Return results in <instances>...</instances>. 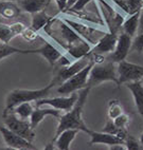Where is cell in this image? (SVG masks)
<instances>
[{"instance_id":"obj_8","label":"cell","mask_w":143,"mask_h":150,"mask_svg":"<svg viewBox=\"0 0 143 150\" xmlns=\"http://www.w3.org/2000/svg\"><path fill=\"white\" fill-rule=\"evenodd\" d=\"M0 134L2 139H4L6 144L8 145V149H16V150H30V149H36V147L32 144V142L23 139L22 137L18 135L11 129L4 125H0Z\"/></svg>"},{"instance_id":"obj_16","label":"cell","mask_w":143,"mask_h":150,"mask_svg":"<svg viewBox=\"0 0 143 150\" xmlns=\"http://www.w3.org/2000/svg\"><path fill=\"white\" fill-rule=\"evenodd\" d=\"M78 129H66L60 132L57 137L53 139V142L56 145V148L60 150H68L70 148L71 143L75 139L78 133Z\"/></svg>"},{"instance_id":"obj_32","label":"cell","mask_w":143,"mask_h":150,"mask_svg":"<svg viewBox=\"0 0 143 150\" xmlns=\"http://www.w3.org/2000/svg\"><path fill=\"white\" fill-rule=\"evenodd\" d=\"M132 50H136L138 52L143 51V33H139L138 36H136L135 39L132 40Z\"/></svg>"},{"instance_id":"obj_27","label":"cell","mask_w":143,"mask_h":150,"mask_svg":"<svg viewBox=\"0 0 143 150\" xmlns=\"http://www.w3.org/2000/svg\"><path fill=\"white\" fill-rule=\"evenodd\" d=\"M127 6V14L139 13L143 10V0H125Z\"/></svg>"},{"instance_id":"obj_14","label":"cell","mask_w":143,"mask_h":150,"mask_svg":"<svg viewBox=\"0 0 143 150\" xmlns=\"http://www.w3.org/2000/svg\"><path fill=\"white\" fill-rule=\"evenodd\" d=\"M91 50H92V47L89 43V41L83 40V39L72 43L70 46H68L67 48L68 54L73 59H81L83 57L88 56L90 54V52H91Z\"/></svg>"},{"instance_id":"obj_18","label":"cell","mask_w":143,"mask_h":150,"mask_svg":"<svg viewBox=\"0 0 143 150\" xmlns=\"http://www.w3.org/2000/svg\"><path fill=\"white\" fill-rule=\"evenodd\" d=\"M51 0H18V6L21 10L30 14L45 11Z\"/></svg>"},{"instance_id":"obj_1","label":"cell","mask_w":143,"mask_h":150,"mask_svg":"<svg viewBox=\"0 0 143 150\" xmlns=\"http://www.w3.org/2000/svg\"><path fill=\"white\" fill-rule=\"evenodd\" d=\"M90 89H91L90 87H86V88L82 89L78 93V98L76 100L75 105L69 111H67L65 114H62V116L60 117V123L57 126L55 137H57L60 132L66 130V129H78L80 131H84L89 134L91 130H89L85 125L82 114H83V108L85 106V103H86Z\"/></svg>"},{"instance_id":"obj_39","label":"cell","mask_w":143,"mask_h":150,"mask_svg":"<svg viewBox=\"0 0 143 150\" xmlns=\"http://www.w3.org/2000/svg\"><path fill=\"white\" fill-rule=\"evenodd\" d=\"M140 143H141V145H142V148H143V132H142V134H141V137H140Z\"/></svg>"},{"instance_id":"obj_23","label":"cell","mask_w":143,"mask_h":150,"mask_svg":"<svg viewBox=\"0 0 143 150\" xmlns=\"http://www.w3.org/2000/svg\"><path fill=\"white\" fill-rule=\"evenodd\" d=\"M139 18H140V12L129 15V16L123 21V24H122L123 32L128 34L129 36H132V37H134L136 35V33L138 32Z\"/></svg>"},{"instance_id":"obj_6","label":"cell","mask_w":143,"mask_h":150,"mask_svg":"<svg viewBox=\"0 0 143 150\" xmlns=\"http://www.w3.org/2000/svg\"><path fill=\"white\" fill-rule=\"evenodd\" d=\"M90 62H91V58L88 55V56L83 57L81 59H75L72 64L62 66V68L57 71L56 75L53 77L51 83L53 86H60L64 81H66L67 79L72 77L73 75H75L81 70H83L87 64H89Z\"/></svg>"},{"instance_id":"obj_24","label":"cell","mask_w":143,"mask_h":150,"mask_svg":"<svg viewBox=\"0 0 143 150\" xmlns=\"http://www.w3.org/2000/svg\"><path fill=\"white\" fill-rule=\"evenodd\" d=\"M31 54V53H37V49L35 50H23V49L15 48L13 46H10L9 43H0V60L2 58L13 55V54Z\"/></svg>"},{"instance_id":"obj_35","label":"cell","mask_w":143,"mask_h":150,"mask_svg":"<svg viewBox=\"0 0 143 150\" xmlns=\"http://www.w3.org/2000/svg\"><path fill=\"white\" fill-rule=\"evenodd\" d=\"M109 149L110 150H127L125 144H115L109 146Z\"/></svg>"},{"instance_id":"obj_17","label":"cell","mask_w":143,"mask_h":150,"mask_svg":"<svg viewBox=\"0 0 143 150\" xmlns=\"http://www.w3.org/2000/svg\"><path fill=\"white\" fill-rule=\"evenodd\" d=\"M37 53L41 54V56L46 59L51 66H53L55 62H60V59L63 57L62 52L60 50H57L53 45H51L48 41H46V42L43 43V47L37 49Z\"/></svg>"},{"instance_id":"obj_38","label":"cell","mask_w":143,"mask_h":150,"mask_svg":"<svg viewBox=\"0 0 143 150\" xmlns=\"http://www.w3.org/2000/svg\"><path fill=\"white\" fill-rule=\"evenodd\" d=\"M53 145L52 144H49V146H46V147H45V149H53Z\"/></svg>"},{"instance_id":"obj_22","label":"cell","mask_w":143,"mask_h":150,"mask_svg":"<svg viewBox=\"0 0 143 150\" xmlns=\"http://www.w3.org/2000/svg\"><path fill=\"white\" fill-rule=\"evenodd\" d=\"M20 6L14 1H0V16L6 19L16 18L20 15Z\"/></svg>"},{"instance_id":"obj_41","label":"cell","mask_w":143,"mask_h":150,"mask_svg":"<svg viewBox=\"0 0 143 150\" xmlns=\"http://www.w3.org/2000/svg\"><path fill=\"white\" fill-rule=\"evenodd\" d=\"M141 81H142V83H143V78H142V79H141Z\"/></svg>"},{"instance_id":"obj_20","label":"cell","mask_w":143,"mask_h":150,"mask_svg":"<svg viewBox=\"0 0 143 150\" xmlns=\"http://www.w3.org/2000/svg\"><path fill=\"white\" fill-rule=\"evenodd\" d=\"M53 17H50L45 11L37 12V13L32 14V22H31V28L35 31H39L43 28H49L52 24Z\"/></svg>"},{"instance_id":"obj_9","label":"cell","mask_w":143,"mask_h":150,"mask_svg":"<svg viewBox=\"0 0 143 150\" xmlns=\"http://www.w3.org/2000/svg\"><path fill=\"white\" fill-rule=\"evenodd\" d=\"M78 98V93L73 92L69 94L68 96H60V97H53V98H48L43 97L36 100V107H41L45 105H48L50 107L56 108L58 110H64V111H69L71 108L75 105L76 100Z\"/></svg>"},{"instance_id":"obj_37","label":"cell","mask_w":143,"mask_h":150,"mask_svg":"<svg viewBox=\"0 0 143 150\" xmlns=\"http://www.w3.org/2000/svg\"><path fill=\"white\" fill-rule=\"evenodd\" d=\"M76 1H78V0H68V2H67V8H66V11H68V10H69V8H70L71 6H72L73 4H74V3L76 2Z\"/></svg>"},{"instance_id":"obj_21","label":"cell","mask_w":143,"mask_h":150,"mask_svg":"<svg viewBox=\"0 0 143 150\" xmlns=\"http://www.w3.org/2000/svg\"><path fill=\"white\" fill-rule=\"evenodd\" d=\"M60 36L68 43V46H70L72 43L82 39L81 36L78 35V33L76 32L75 30L73 29V28H71L68 23H66L64 20H60Z\"/></svg>"},{"instance_id":"obj_4","label":"cell","mask_w":143,"mask_h":150,"mask_svg":"<svg viewBox=\"0 0 143 150\" xmlns=\"http://www.w3.org/2000/svg\"><path fill=\"white\" fill-rule=\"evenodd\" d=\"M2 117L3 123L9 129H11L12 131L30 142L34 141L36 137L35 131H34L35 129L31 126L30 121L28 122V120L19 117L13 110L6 112V114H2Z\"/></svg>"},{"instance_id":"obj_19","label":"cell","mask_w":143,"mask_h":150,"mask_svg":"<svg viewBox=\"0 0 143 150\" xmlns=\"http://www.w3.org/2000/svg\"><path fill=\"white\" fill-rule=\"evenodd\" d=\"M127 88L132 92L135 105L141 115H143V83L141 81L128 83Z\"/></svg>"},{"instance_id":"obj_34","label":"cell","mask_w":143,"mask_h":150,"mask_svg":"<svg viewBox=\"0 0 143 150\" xmlns=\"http://www.w3.org/2000/svg\"><path fill=\"white\" fill-rule=\"evenodd\" d=\"M54 1H55V3H56L58 11L60 12H65L66 11L68 0H54Z\"/></svg>"},{"instance_id":"obj_3","label":"cell","mask_w":143,"mask_h":150,"mask_svg":"<svg viewBox=\"0 0 143 150\" xmlns=\"http://www.w3.org/2000/svg\"><path fill=\"white\" fill-rule=\"evenodd\" d=\"M104 81H113L119 86L116 62L109 60L107 62L95 64L91 68L88 78V87L92 88Z\"/></svg>"},{"instance_id":"obj_31","label":"cell","mask_w":143,"mask_h":150,"mask_svg":"<svg viewBox=\"0 0 143 150\" xmlns=\"http://www.w3.org/2000/svg\"><path fill=\"white\" fill-rule=\"evenodd\" d=\"M92 1V0H78L72 6H71L68 11L69 12H73V13H78V12L83 11V8L88 4V3Z\"/></svg>"},{"instance_id":"obj_29","label":"cell","mask_w":143,"mask_h":150,"mask_svg":"<svg viewBox=\"0 0 143 150\" xmlns=\"http://www.w3.org/2000/svg\"><path fill=\"white\" fill-rule=\"evenodd\" d=\"M115 124H116V126L120 129H126L127 125H128V122H129V117L127 114L125 113H122L120 114L119 116H117L115 120H113Z\"/></svg>"},{"instance_id":"obj_13","label":"cell","mask_w":143,"mask_h":150,"mask_svg":"<svg viewBox=\"0 0 143 150\" xmlns=\"http://www.w3.org/2000/svg\"><path fill=\"white\" fill-rule=\"evenodd\" d=\"M62 110H58L56 108H41V107H36L33 111L32 115L30 117V123L31 126L35 129L36 127L41 124V122L43 120V117L47 115H53L54 117H58L60 118L62 116Z\"/></svg>"},{"instance_id":"obj_28","label":"cell","mask_w":143,"mask_h":150,"mask_svg":"<svg viewBox=\"0 0 143 150\" xmlns=\"http://www.w3.org/2000/svg\"><path fill=\"white\" fill-rule=\"evenodd\" d=\"M125 146H126L127 150H140V149H143L140 141L136 139L135 137H132V135H127L126 139H125Z\"/></svg>"},{"instance_id":"obj_5","label":"cell","mask_w":143,"mask_h":150,"mask_svg":"<svg viewBox=\"0 0 143 150\" xmlns=\"http://www.w3.org/2000/svg\"><path fill=\"white\" fill-rule=\"evenodd\" d=\"M93 64H95V62L91 60L89 64H87L83 70H81L75 75H73L72 77H70L69 79L64 81L62 85H60V87L56 90L57 93L69 95L73 92H76L78 90H82V89L88 87L89 73L91 68L93 67Z\"/></svg>"},{"instance_id":"obj_12","label":"cell","mask_w":143,"mask_h":150,"mask_svg":"<svg viewBox=\"0 0 143 150\" xmlns=\"http://www.w3.org/2000/svg\"><path fill=\"white\" fill-rule=\"evenodd\" d=\"M24 29V24L21 22H15L12 24H4L0 22V41L9 43L14 37L21 35Z\"/></svg>"},{"instance_id":"obj_26","label":"cell","mask_w":143,"mask_h":150,"mask_svg":"<svg viewBox=\"0 0 143 150\" xmlns=\"http://www.w3.org/2000/svg\"><path fill=\"white\" fill-rule=\"evenodd\" d=\"M122 113H123V109H122L119 102L118 100H110L109 106H108V117L115 120L117 116H119Z\"/></svg>"},{"instance_id":"obj_11","label":"cell","mask_w":143,"mask_h":150,"mask_svg":"<svg viewBox=\"0 0 143 150\" xmlns=\"http://www.w3.org/2000/svg\"><path fill=\"white\" fill-rule=\"evenodd\" d=\"M118 42V35L116 33H106L92 48L90 53L110 54L113 52Z\"/></svg>"},{"instance_id":"obj_25","label":"cell","mask_w":143,"mask_h":150,"mask_svg":"<svg viewBox=\"0 0 143 150\" xmlns=\"http://www.w3.org/2000/svg\"><path fill=\"white\" fill-rule=\"evenodd\" d=\"M13 111L16 113L19 117L28 120V118L31 117L34 109H33L32 105H31V102H26V103H22V104H19L18 106H16V107L13 109Z\"/></svg>"},{"instance_id":"obj_7","label":"cell","mask_w":143,"mask_h":150,"mask_svg":"<svg viewBox=\"0 0 143 150\" xmlns=\"http://www.w3.org/2000/svg\"><path fill=\"white\" fill-rule=\"evenodd\" d=\"M117 73L119 85L141 81L143 78V66L122 60L117 64Z\"/></svg>"},{"instance_id":"obj_15","label":"cell","mask_w":143,"mask_h":150,"mask_svg":"<svg viewBox=\"0 0 143 150\" xmlns=\"http://www.w3.org/2000/svg\"><path fill=\"white\" fill-rule=\"evenodd\" d=\"M89 135L91 137L89 144H105V145H115V144H125L124 141L117 137L116 134L107 133V132H97V131H90Z\"/></svg>"},{"instance_id":"obj_30","label":"cell","mask_w":143,"mask_h":150,"mask_svg":"<svg viewBox=\"0 0 143 150\" xmlns=\"http://www.w3.org/2000/svg\"><path fill=\"white\" fill-rule=\"evenodd\" d=\"M21 36L28 41H33L37 38V31H35L32 28H26L23 32L21 33Z\"/></svg>"},{"instance_id":"obj_36","label":"cell","mask_w":143,"mask_h":150,"mask_svg":"<svg viewBox=\"0 0 143 150\" xmlns=\"http://www.w3.org/2000/svg\"><path fill=\"white\" fill-rule=\"evenodd\" d=\"M143 33V10L140 12V18H139V27H138V34Z\"/></svg>"},{"instance_id":"obj_40","label":"cell","mask_w":143,"mask_h":150,"mask_svg":"<svg viewBox=\"0 0 143 150\" xmlns=\"http://www.w3.org/2000/svg\"><path fill=\"white\" fill-rule=\"evenodd\" d=\"M0 1H16V0H0Z\"/></svg>"},{"instance_id":"obj_10","label":"cell","mask_w":143,"mask_h":150,"mask_svg":"<svg viewBox=\"0 0 143 150\" xmlns=\"http://www.w3.org/2000/svg\"><path fill=\"white\" fill-rule=\"evenodd\" d=\"M132 45V36H129V35L124 32H122L118 36V42H117V46L115 48V50H113V52L110 53L109 60L116 62V64L122 62V60H125L126 56L129 53Z\"/></svg>"},{"instance_id":"obj_33","label":"cell","mask_w":143,"mask_h":150,"mask_svg":"<svg viewBox=\"0 0 143 150\" xmlns=\"http://www.w3.org/2000/svg\"><path fill=\"white\" fill-rule=\"evenodd\" d=\"M119 130H120V128H118V127L116 126V124H115L113 120L109 118V120L107 121V123H106L105 128H104L103 131L107 132V133H111V134H117Z\"/></svg>"},{"instance_id":"obj_2","label":"cell","mask_w":143,"mask_h":150,"mask_svg":"<svg viewBox=\"0 0 143 150\" xmlns=\"http://www.w3.org/2000/svg\"><path fill=\"white\" fill-rule=\"evenodd\" d=\"M51 83H49L46 88L37 89V90H26V89H15L8 94L6 99V107L3 110L2 114L13 110L19 104L26 102H36L38 99L48 97L50 95L51 89L53 88Z\"/></svg>"}]
</instances>
